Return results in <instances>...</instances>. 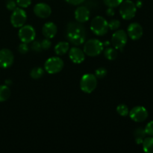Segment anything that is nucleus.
I'll list each match as a JSON object with an SVG mask.
<instances>
[{
	"label": "nucleus",
	"instance_id": "1",
	"mask_svg": "<svg viewBox=\"0 0 153 153\" xmlns=\"http://www.w3.org/2000/svg\"><path fill=\"white\" fill-rule=\"evenodd\" d=\"M87 33L85 26L81 22H70L66 27V37L74 46H80L85 43Z\"/></svg>",
	"mask_w": 153,
	"mask_h": 153
},
{
	"label": "nucleus",
	"instance_id": "2",
	"mask_svg": "<svg viewBox=\"0 0 153 153\" xmlns=\"http://www.w3.org/2000/svg\"><path fill=\"white\" fill-rule=\"evenodd\" d=\"M104 49V45L98 39L88 40L84 45L83 51L85 54L90 57H96L100 55Z\"/></svg>",
	"mask_w": 153,
	"mask_h": 153
},
{
	"label": "nucleus",
	"instance_id": "3",
	"mask_svg": "<svg viewBox=\"0 0 153 153\" xmlns=\"http://www.w3.org/2000/svg\"><path fill=\"white\" fill-rule=\"evenodd\" d=\"M91 29L96 35H105L109 29L108 21L103 16H96L91 22Z\"/></svg>",
	"mask_w": 153,
	"mask_h": 153
},
{
	"label": "nucleus",
	"instance_id": "4",
	"mask_svg": "<svg viewBox=\"0 0 153 153\" xmlns=\"http://www.w3.org/2000/svg\"><path fill=\"white\" fill-rule=\"evenodd\" d=\"M97 86V78L95 75L87 73L82 77L80 81V88L85 94H91Z\"/></svg>",
	"mask_w": 153,
	"mask_h": 153
},
{
	"label": "nucleus",
	"instance_id": "5",
	"mask_svg": "<svg viewBox=\"0 0 153 153\" xmlns=\"http://www.w3.org/2000/svg\"><path fill=\"white\" fill-rule=\"evenodd\" d=\"M137 13V7L135 3L131 0L123 1L120 7V13L123 19L130 20L133 19Z\"/></svg>",
	"mask_w": 153,
	"mask_h": 153
},
{
	"label": "nucleus",
	"instance_id": "6",
	"mask_svg": "<svg viewBox=\"0 0 153 153\" xmlns=\"http://www.w3.org/2000/svg\"><path fill=\"white\" fill-rule=\"evenodd\" d=\"M64 65V63L61 58L51 57L45 62L44 68L49 74H56L63 70Z\"/></svg>",
	"mask_w": 153,
	"mask_h": 153
},
{
	"label": "nucleus",
	"instance_id": "7",
	"mask_svg": "<svg viewBox=\"0 0 153 153\" xmlns=\"http://www.w3.org/2000/svg\"><path fill=\"white\" fill-rule=\"evenodd\" d=\"M128 36L123 30H117L113 34L111 37V43L114 47L122 52L126 45Z\"/></svg>",
	"mask_w": 153,
	"mask_h": 153
},
{
	"label": "nucleus",
	"instance_id": "8",
	"mask_svg": "<svg viewBox=\"0 0 153 153\" xmlns=\"http://www.w3.org/2000/svg\"><path fill=\"white\" fill-rule=\"evenodd\" d=\"M19 39L22 43H29L34 40L36 37V31L34 27L30 25H22L19 30Z\"/></svg>",
	"mask_w": 153,
	"mask_h": 153
},
{
	"label": "nucleus",
	"instance_id": "9",
	"mask_svg": "<svg viewBox=\"0 0 153 153\" xmlns=\"http://www.w3.org/2000/svg\"><path fill=\"white\" fill-rule=\"evenodd\" d=\"M27 19L26 12L22 8L16 7L10 16V22L14 28H20L25 23Z\"/></svg>",
	"mask_w": 153,
	"mask_h": 153
},
{
	"label": "nucleus",
	"instance_id": "10",
	"mask_svg": "<svg viewBox=\"0 0 153 153\" xmlns=\"http://www.w3.org/2000/svg\"><path fill=\"white\" fill-rule=\"evenodd\" d=\"M128 114L133 121L136 123H142L147 119L149 114L146 108L138 105L133 108Z\"/></svg>",
	"mask_w": 153,
	"mask_h": 153
},
{
	"label": "nucleus",
	"instance_id": "11",
	"mask_svg": "<svg viewBox=\"0 0 153 153\" xmlns=\"http://www.w3.org/2000/svg\"><path fill=\"white\" fill-rule=\"evenodd\" d=\"M14 61L13 54L10 49H2L0 50V67L6 69L10 67Z\"/></svg>",
	"mask_w": 153,
	"mask_h": 153
},
{
	"label": "nucleus",
	"instance_id": "12",
	"mask_svg": "<svg viewBox=\"0 0 153 153\" xmlns=\"http://www.w3.org/2000/svg\"><path fill=\"white\" fill-rule=\"evenodd\" d=\"M34 13L37 17L45 19L50 16L52 13V9L50 6L46 3H37L34 7Z\"/></svg>",
	"mask_w": 153,
	"mask_h": 153
},
{
	"label": "nucleus",
	"instance_id": "13",
	"mask_svg": "<svg viewBox=\"0 0 153 153\" xmlns=\"http://www.w3.org/2000/svg\"><path fill=\"white\" fill-rule=\"evenodd\" d=\"M128 35L133 40H137L143 36V30L141 25L137 22H132L128 26Z\"/></svg>",
	"mask_w": 153,
	"mask_h": 153
},
{
	"label": "nucleus",
	"instance_id": "14",
	"mask_svg": "<svg viewBox=\"0 0 153 153\" xmlns=\"http://www.w3.org/2000/svg\"><path fill=\"white\" fill-rule=\"evenodd\" d=\"M70 59L74 64H81L85 59V54L84 51L78 47H73L69 50Z\"/></svg>",
	"mask_w": 153,
	"mask_h": 153
},
{
	"label": "nucleus",
	"instance_id": "15",
	"mask_svg": "<svg viewBox=\"0 0 153 153\" xmlns=\"http://www.w3.org/2000/svg\"><path fill=\"white\" fill-rule=\"evenodd\" d=\"M75 18L76 21L81 23L88 22L90 18V10L86 6H80L75 11Z\"/></svg>",
	"mask_w": 153,
	"mask_h": 153
},
{
	"label": "nucleus",
	"instance_id": "16",
	"mask_svg": "<svg viewBox=\"0 0 153 153\" xmlns=\"http://www.w3.org/2000/svg\"><path fill=\"white\" fill-rule=\"evenodd\" d=\"M58 32L57 25L52 22H48L43 25L42 28V33L46 38L52 39L56 35Z\"/></svg>",
	"mask_w": 153,
	"mask_h": 153
},
{
	"label": "nucleus",
	"instance_id": "17",
	"mask_svg": "<svg viewBox=\"0 0 153 153\" xmlns=\"http://www.w3.org/2000/svg\"><path fill=\"white\" fill-rule=\"evenodd\" d=\"M70 50V44L69 43L66 41H61L57 43V45L55 47V52L56 55H64V54L67 53Z\"/></svg>",
	"mask_w": 153,
	"mask_h": 153
},
{
	"label": "nucleus",
	"instance_id": "18",
	"mask_svg": "<svg viewBox=\"0 0 153 153\" xmlns=\"http://www.w3.org/2000/svg\"><path fill=\"white\" fill-rule=\"evenodd\" d=\"M146 133L145 131V129L142 127H138L134 130V137L137 144H142L144 139L146 138Z\"/></svg>",
	"mask_w": 153,
	"mask_h": 153
},
{
	"label": "nucleus",
	"instance_id": "19",
	"mask_svg": "<svg viewBox=\"0 0 153 153\" xmlns=\"http://www.w3.org/2000/svg\"><path fill=\"white\" fill-rule=\"evenodd\" d=\"M10 97V90L6 85H0V102L6 101Z\"/></svg>",
	"mask_w": 153,
	"mask_h": 153
},
{
	"label": "nucleus",
	"instance_id": "20",
	"mask_svg": "<svg viewBox=\"0 0 153 153\" xmlns=\"http://www.w3.org/2000/svg\"><path fill=\"white\" fill-rule=\"evenodd\" d=\"M142 144H143V149L145 152L153 153V136L146 137Z\"/></svg>",
	"mask_w": 153,
	"mask_h": 153
},
{
	"label": "nucleus",
	"instance_id": "21",
	"mask_svg": "<svg viewBox=\"0 0 153 153\" xmlns=\"http://www.w3.org/2000/svg\"><path fill=\"white\" fill-rule=\"evenodd\" d=\"M104 55L107 59L110 60V61H114L118 56L117 49L111 47L106 48L104 50Z\"/></svg>",
	"mask_w": 153,
	"mask_h": 153
},
{
	"label": "nucleus",
	"instance_id": "22",
	"mask_svg": "<svg viewBox=\"0 0 153 153\" xmlns=\"http://www.w3.org/2000/svg\"><path fill=\"white\" fill-rule=\"evenodd\" d=\"M44 75V70L41 67H34L30 72V76L33 79H39Z\"/></svg>",
	"mask_w": 153,
	"mask_h": 153
},
{
	"label": "nucleus",
	"instance_id": "23",
	"mask_svg": "<svg viewBox=\"0 0 153 153\" xmlns=\"http://www.w3.org/2000/svg\"><path fill=\"white\" fill-rule=\"evenodd\" d=\"M117 111L120 116L126 117L129 114V110L126 105L120 104L117 107Z\"/></svg>",
	"mask_w": 153,
	"mask_h": 153
},
{
	"label": "nucleus",
	"instance_id": "24",
	"mask_svg": "<svg viewBox=\"0 0 153 153\" xmlns=\"http://www.w3.org/2000/svg\"><path fill=\"white\" fill-rule=\"evenodd\" d=\"M123 0H103L104 4L108 7H117L120 5Z\"/></svg>",
	"mask_w": 153,
	"mask_h": 153
},
{
	"label": "nucleus",
	"instance_id": "25",
	"mask_svg": "<svg viewBox=\"0 0 153 153\" xmlns=\"http://www.w3.org/2000/svg\"><path fill=\"white\" fill-rule=\"evenodd\" d=\"M108 23V28L112 30V31L117 30L120 27V22L119 20H117V19H111Z\"/></svg>",
	"mask_w": 153,
	"mask_h": 153
},
{
	"label": "nucleus",
	"instance_id": "26",
	"mask_svg": "<svg viewBox=\"0 0 153 153\" xmlns=\"http://www.w3.org/2000/svg\"><path fill=\"white\" fill-rule=\"evenodd\" d=\"M107 75V70L104 67H100V68L97 69L95 71V76L98 79H103Z\"/></svg>",
	"mask_w": 153,
	"mask_h": 153
},
{
	"label": "nucleus",
	"instance_id": "27",
	"mask_svg": "<svg viewBox=\"0 0 153 153\" xmlns=\"http://www.w3.org/2000/svg\"><path fill=\"white\" fill-rule=\"evenodd\" d=\"M31 49L33 52H40L43 49H42L41 44H40V42L37 41V40H33L32 43H31Z\"/></svg>",
	"mask_w": 153,
	"mask_h": 153
},
{
	"label": "nucleus",
	"instance_id": "28",
	"mask_svg": "<svg viewBox=\"0 0 153 153\" xmlns=\"http://www.w3.org/2000/svg\"><path fill=\"white\" fill-rule=\"evenodd\" d=\"M40 44H41L42 49H43V50H48L51 47V46H52V42H51L50 39L45 38L40 42Z\"/></svg>",
	"mask_w": 153,
	"mask_h": 153
},
{
	"label": "nucleus",
	"instance_id": "29",
	"mask_svg": "<svg viewBox=\"0 0 153 153\" xmlns=\"http://www.w3.org/2000/svg\"><path fill=\"white\" fill-rule=\"evenodd\" d=\"M31 4V0H16V4L22 8L28 7Z\"/></svg>",
	"mask_w": 153,
	"mask_h": 153
},
{
	"label": "nucleus",
	"instance_id": "30",
	"mask_svg": "<svg viewBox=\"0 0 153 153\" xmlns=\"http://www.w3.org/2000/svg\"><path fill=\"white\" fill-rule=\"evenodd\" d=\"M28 49H29V48H28V43L22 42V43H20L18 46V51L20 54H26L28 52Z\"/></svg>",
	"mask_w": 153,
	"mask_h": 153
},
{
	"label": "nucleus",
	"instance_id": "31",
	"mask_svg": "<svg viewBox=\"0 0 153 153\" xmlns=\"http://www.w3.org/2000/svg\"><path fill=\"white\" fill-rule=\"evenodd\" d=\"M144 129L146 133V135L153 136V120L150 121L146 124Z\"/></svg>",
	"mask_w": 153,
	"mask_h": 153
},
{
	"label": "nucleus",
	"instance_id": "32",
	"mask_svg": "<svg viewBox=\"0 0 153 153\" xmlns=\"http://www.w3.org/2000/svg\"><path fill=\"white\" fill-rule=\"evenodd\" d=\"M6 7L7 10L13 11L14 9L16 8V1H15L14 0H7L6 2Z\"/></svg>",
	"mask_w": 153,
	"mask_h": 153
},
{
	"label": "nucleus",
	"instance_id": "33",
	"mask_svg": "<svg viewBox=\"0 0 153 153\" xmlns=\"http://www.w3.org/2000/svg\"><path fill=\"white\" fill-rule=\"evenodd\" d=\"M64 1H67L69 4H73V5H79V4L84 2L85 0H64Z\"/></svg>",
	"mask_w": 153,
	"mask_h": 153
},
{
	"label": "nucleus",
	"instance_id": "34",
	"mask_svg": "<svg viewBox=\"0 0 153 153\" xmlns=\"http://www.w3.org/2000/svg\"><path fill=\"white\" fill-rule=\"evenodd\" d=\"M105 13L108 16H114V14H115L114 10L113 7H108V8L106 10Z\"/></svg>",
	"mask_w": 153,
	"mask_h": 153
},
{
	"label": "nucleus",
	"instance_id": "35",
	"mask_svg": "<svg viewBox=\"0 0 153 153\" xmlns=\"http://www.w3.org/2000/svg\"><path fill=\"white\" fill-rule=\"evenodd\" d=\"M136 7H141L142 5H143V3H142L141 1H140V0H138V1H137V2H136Z\"/></svg>",
	"mask_w": 153,
	"mask_h": 153
}]
</instances>
